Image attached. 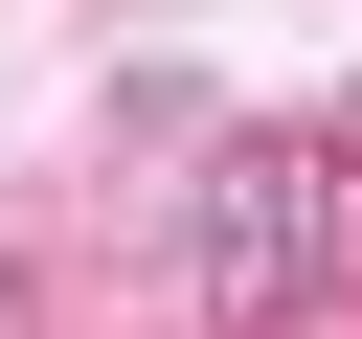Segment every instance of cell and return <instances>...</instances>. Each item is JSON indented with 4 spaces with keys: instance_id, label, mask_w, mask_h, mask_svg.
I'll list each match as a JSON object with an SVG mask.
<instances>
[{
    "instance_id": "cell-2",
    "label": "cell",
    "mask_w": 362,
    "mask_h": 339,
    "mask_svg": "<svg viewBox=\"0 0 362 339\" xmlns=\"http://www.w3.org/2000/svg\"><path fill=\"white\" fill-rule=\"evenodd\" d=\"M317 294H362V158H317Z\"/></svg>"
},
{
    "instance_id": "cell-1",
    "label": "cell",
    "mask_w": 362,
    "mask_h": 339,
    "mask_svg": "<svg viewBox=\"0 0 362 339\" xmlns=\"http://www.w3.org/2000/svg\"><path fill=\"white\" fill-rule=\"evenodd\" d=\"M181 294L204 316H294L317 294V158L294 136H181Z\"/></svg>"
}]
</instances>
